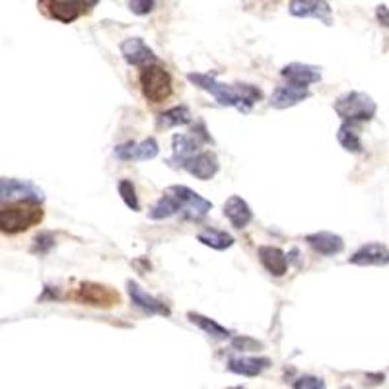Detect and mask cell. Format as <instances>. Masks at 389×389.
Returning a JSON list of instances; mask_svg holds the SVG:
<instances>
[{
  "instance_id": "cell-1",
  "label": "cell",
  "mask_w": 389,
  "mask_h": 389,
  "mask_svg": "<svg viewBox=\"0 0 389 389\" xmlns=\"http://www.w3.org/2000/svg\"><path fill=\"white\" fill-rule=\"evenodd\" d=\"M45 212L41 202L14 201L8 202V207L0 209V232L8 236H16L28 232L37 224L43 222Z\"/></svg>"
},
{
  "instance_id": "cell-2",
  "label": "cell",
  "mask_w": 389,
  "mask_h": 389,
  "mask_svg": "<svg viewBox=\"0 0 389 389\" xmlns=\"http://www.w3.org/2000/svg\"><path fill=\"white\" fill-rule=\"evenodd\" d=\"M187 80L197 88H201L202 92H209L222 108H236L242 113H249V109L245 108L244 100L239 95L238 86L218 82L214 71H210V73H189Z\"/></svg>"
},
{
  "instance_id": "cell-3",
  "label": "cell",
  "mask_w": 389,
  "mask_h": 389,
  "mask_svg": "<svg viewBox=\"0 0 389 389\" xmlns=\"http://www.w3.org/2000/svg\"><path fill=\"white\" fill-rule=\"evenodd\" d=\"M138 82H140L145 100L150 103H164L173 92L172 74L167 73L164 66L158 65V61L142 66Z\"/></svg>"
},
{
  "instance_id": "cell-4",
  "label": "cell",
  "mask_w": 389,
  "mask_h": 389,
  "mask_svg": "<svg viewBox=\"0 0 389 389\" xmlns=\"http://www.w3.org/2000/svg\"><path fill=\"white\" fill-rule=\"evenodd\" d=\"M333 109L343 121L364 123L374 119L378 105L372 100V95H368L366 92H346L335 101Z\"/></svg>"
},
{
  "instance_id": "cell-5",
  "label": "cell",
  "mask_w": 389,
  "mask_h": 389,
  "mask_svg": "<svg viewBox=\"0 0 389 389\" xmlns=\"http://www.w3.org/2000/svg\"><path fill=\"white\" fill-rule=\"evenodd\" d=\"M100 0H39V6L53 20L61 24H73L80 16L90 12Z\"/></svg>"
},
{
  "instance_id": "cell-6",
  "label": "cell",
  "mask_w": 389,
  "mask_h": 389,
  "mask_svg": "<svg viewBox=\"0 0 389 389\" xmlns=\"http://www.w3.org/2000/svg\"><path fill=\"white\" fill-rule=\"evenodd\" d=\"M167 193L175 197V201L180 204V214L185 220H201L212 210V202L207 201L193 189H189L187 185H172L167 187Z\"/></svg>"
},
{
  "instance_id": "cell-7",
  "label": "cell",
  "mask_w": 389,
  "mask_h": 389,
  "mask_svg": "<svg viewBox=\"0 0 389 389\" xmlns=\"http://www.w3.org/2000/svg\"><path fill=\"white\" fill-rule=\"evenodd\" d=\"M14 201L43 202V189L28 180H14V177H0V204Z\"/></svg>"
},
{
  "instance_id": "cell-8",
  "label": "cell",
  "mask_w": 389,
  "mask_h": 389,
  "mask_svg": "<svg viewBox=\"0 0 389 389\" xmlns=\"http://www.w3.org/2000/svg\"><path fill=\"white\" fill-rule=\"evenodd\" d=\"M160 154V146L156 138H145L140 142H123L113 148V156L121 162H148Z\"/></svg>"
},
{
  "instance_id": "cell-9",
  "label": "cell",
  "mask_w": 389,
  "mask_h": 389,
  "mask_svg": "<svg viewBox=\"0 0 389 389\" xmlns=\"http://www.w3.org/2000/svg\"><path fill=\"white\" fill-rule=\"evenodd\" d=\"M290 14L294 18H311L331 28L333 12L327 0H290Z\"/></svg>"
},
{
  "instance_id": "cell-10",
  "label": "cell",
  "mask_w": 389,
  "mask_h": 389,
  "mask_svg": "<svg viewBox=\"0 0 389 389\" xmlns=\"http://www.w3.org/2000/svg\"><path fill=\"white\" fill-rule=\"evenodd\" d=\"M74 300H78L80 304H88L94 308H113L115 304H119V294L115 290L101 286V284H94V282H84L76 294Z\"/></svg>"
},
{
  "instance_id": "cell-11",
  "label": "cell",
  "mask_w": 389,
  "mask_h": 389,
  "mask_svg": "<svg viewBox=\"0 0 389 389\" xmlns=\"http://www.w3.org/2000/svg\"><path fill=\"white\" fill-rule=\"evenodd\" d=\"M348 263L358 265V267H385L389 263L388 245L382 242H370V244L358 247L348 257Z\"/></svg>"
},
{
  "instance_id": "cell-12",
  "label": "cell",
  "mask_w": 389,
  "mask_h": 389,
  "mask_svg": "<svg viewBox=\"0 0 389 389\" xmlns=\"http://www.w3.org/2000/svg\"><path fill=\"white\" fill-rule=\"evenodd\" d=\"M127 292H129L130 302L137 306L138 310L146 311V313H152V316H170V308L166 304L154 298L152 294H148L138 282L127 281Z\"/></svg>"
},
{
  "instance_id": "cell-13",
  "label": "cell",
  "mask_w": 389,
  "mask_h": 389,
  "mask_svg": "<svg viewBox=\"0 0 389 389\" xmlns=\"http://www.w3.org/2000/svg\"><path fill=\"white\" fill-rule=\"evenodd\" d=\"M121 55L130 66H145L148 63H156V53L145 43L140 37H129L121 43Z\"/></svg>"
},
{
  "instance_id": "cell-14",
  "label": "cell",
  "mask_w": 389,
  "mask_h": 389,
  "mask_svg": "<svg viewBox=\"0 0 389 389\" xmlns=\"http://www.w3.org/2000/svg\"><path fill=\"white\" fill-rule=\"evenodd\" d=\"M183 170H187L197 180L209 181L220 172V162H218L214 152H197L193 158L185 162Z\"/></svg>"
},
{
  "instance_id": "cell-15",
  "label": "cell",
  "mask_w": 389,
  "mask_h": 389,
  "mask_svg": "<svg viewBox=\"0 0 389 389\" xmlns=\"http://www.w3.org/2000/svg\"><path fill=\"white\" fill-rule=\"evenodd\" d=\"M311 95L310 88L298 86L292 82H286L284 86H279L271 94V105L276 109H289L294 108L298 103H302Z\"/></svg>"
},
{
  "instance_id": "cell-16",
  "label": "cell",
  "mask_w": 389,
  "mask_h": 389,
  "mask_svg": "<svg viewBox=\"0 0 389 389\" xmlns=\"http://www.w3.org/2000/svg\"><path fill=\"white\" fill-rule=\"evenodd\" d=\"M281 74L282 78H286V82L310 88L311 84H317L321 80V66L306 65V63H290V65L282 66Z\"/></svg>"
},
{
  "instance_id": "cell-17",
  "label": "cell",
  "mask_w": 389,
  "mask_h": 389,
  "mask_svg": "<svg viewBox=\"0 0 389 389\" xmlns=\"http://www.w3.org/2000/svg\"><path fill=\"white\" fill-rule=\"evenodd\" d=\"M257 257L259 263L265 267L269 274L273 276H284L289 273V255L282 251L281 247H274V245H261L257 249Z\"/></svg>"
},
{
  "instance_id": "cell-18",
  "label": "cell",
  "mask_w": 389,
  "mask_h": 389,
  "mask_svg": "<svg viewBox=\"0 0 389 389\" xmlns=\"http://www.w3.org/2000/svg\"><path fill=\"white\" fill-rule=\"evenodd\" d=\"M226 368L232 374L244 375V378H257L267 368H271V358H267V356H234L228 361Z\"/></svg>"
},
{
  "instance_id": "cell-19",
  "label": "cell",
  "mask_w": 389,
  "mask_h": 389,
  "mask_svg": "<svg viewBox=\"0 0 389 389\" xmlns=\"http://www.w3.org/2000/svg\"><path fill=\"white\" fill-rule=\"evenodd\" d=\"M306 242L313 251L325 255V257L339 255L345 249V239L337 236V234H333V232H316V234L306 236Z\"/></svg>"
},
{
  "instance_id": "cell-20",
  "label": "cell",
  "mask_w": 389,
  "mask_h": 389,
  "mask_svg": "<svg viewBox=\"0 0 389 389\" xmlns=\"http://www.w3.org/2000/svg\"><path fill=\"white\" fill-rule=\"evenodd\" d=\"M201 142L194 137L189 135H173L172 138V148L173 154L172 158L167 160V164L173 167H183L189 158H193L194 154L199 152Z\"/></svg>"
},
{
  "instance_id": "cell-21",
  "label": "cell",
  "mask_w": 389,
  "mask_h": 389,
  "mask_svg": "<svg viewBox=\"0 0 389 389\" xmlns=\"http://www.w3.org/2000/svg\"><path fill=\"white\" fill-rule=\"evenodd\" d=\"M224 217L230 220L234 228H245L253 222V210L249 209V204L238 197V194H232L228 201L224 202Z\"/></svg>"
},
{
  "instance_id": "cell-22",
  "label": "cell",
  "mask_w": 389,
  "mask_h": 389,
  "mask_svg": "<svg viewBox=\"0 0 389 389\" xmlns=\"http://www.w3.org/2000/svg\"><path fill=\"white\" fill-rule=\"evenodd\" d=\"M337 140L339 145L345 148L346 152L351 154H362L364 152V146H362L361 138V129L356 127V123L345 121L339 127V133H337Z\"/></svg>"
},
{
  "instance_id": "cell-23",
  "label": "cell",
  "mask_w": 389,
  "mask_h": 389,
  "mask_svg": "<svg viewBox=\"0 0 389 389\" xmlns=\"http://www.w3.org/2000/svg\"><path fill=\"white\" fill-rule=\"evenodd\" d=\"M187 317H189V321H191V323L197 325L201 331H204L207 335H210L212 339L226 341L232 337L230 329H226L224 325H220L218 321H214V319H210V317L201 316V313H194V311H189Z\"/></svg>"
},
{
  "instance_id": "cell-24",
  "label": "cell",
  "mask_w": 389,
  "mask_h": 389,
  "mask_svg": "<svg viewBox=\"0 0 389 389\" xmlns=\"http://www.w3.org/2000/svg\"><path fill=\"white\" fill-rule=\"evenodd\" d=\"M193 121V113L191 109L185 105H175V108L167 109L162 115H158L156 123L162 129H172V127H181V125H189Z\"/></svg>"
},
{
  "instance_id": "cell-25",
  "label": "cell",
  "mask_w": 389,
  "mask_h": 389,
  "mask_svg": "<svg viewBox=\"0 0 389 389\" xmlns=\"http://www.w3.org/2000/svg\"><path fill=\"white\" fill-rule=\"evenodd\" d=\"M175 214H180V204L175 201V197L172 193H167V191L148 210V218L150 220H164V218H172Z\"/></svg>"
},
{
  "instance_id": "cell-26",
  "label": "cell",
  "mask_w": 389,
  "mask_h": 389,
  "mask_svg": "<svg viewBox=\"0 0 389 389\" xmlns=\"http://www.w3.org/2000/svg\"><path fill=\"white\" fill-rule=\"evenodd\" d=\"M197 239L201 242L202 245H207L210 249H217V251H224V249H228L234 245L236 239L232 238L228 232L222 230H214V228H209V230H202Z\"/></svg>"
},
{
  "instance_id": "cell-27",
  "label": "cell",
  "mask_w": 389,
  "mask_h": 389,
  "mask_svg": "<svg viewBox=\"0 0 389 389\" xmlns=\"http://www.w3.org/2000/svg\"><path fill=\"white\" fill-rule=\"evenodd\" d=\"M117 189H119V194H121L123 202H125L133 212H138V210H140V202H138L137 189L133 185V181L121 180L119 181V185H117Z\"/></svg>"
},
{
  "instance_id": "cell-28",
  "label": "cell",
  "mask_w": 389,
  "mask_h": 389,
  "mask_svg": "<svg viewBox=\"0 0 389 389\" xmlns=\"http://www.w3.org/2000/svg\"><path fill=\"white\" fill-rule=\"evenodd\" d=\"M55 244H57V239H55V236L51 232H39L29 251L33 253V255H47L55 247Z\"/></svg>"
},
{
  "instance_id": "cell-29",
  "label": "cell",
  "mask_w": 389,
  "mask_h": 389,
  "mask_svg": "<svg viewBox=\"0 0 389 389\" xmlns=\"http://www.w3.org/2000/svg\"><path fill=\"white\" fill-rule=\"evenodd\" d=\"M292 388L294 389H323L325 382L321 378H316V375H304V378H298L296 382H292Z\"/></svg>"
},
{
  "instance_id": "cell-30",
  "label": "cell",
  "mask_w": 389,
  "mask_h": 389,
  "mask_svg": "<svg viewBox=\"0 0 389 389\" xmlns=\"http://www.w3.org/2000/svg\"><path fill=\"white\" fill-rule=\"evenodd\" d=\"M154 6H156V0H129L130 12L137 16L150 14Z\"/></svg>"
},
{
  "instance_id": "cell-31",
  "label": "cell",
  "mask_w": 389,
  "mask_h": 389,
  "mask_svg": "<svg viewBox=\"0 0 389 389\" xmlns=\"http://www.w3.org/2000/svg\"><path fill=\"white\" fill-rule=\"evenodd\" d=\"M378 22L382 24L383 28H388L389 20H388V6L382 4V6H378Z\"/></svg>"
}]
</instances>
